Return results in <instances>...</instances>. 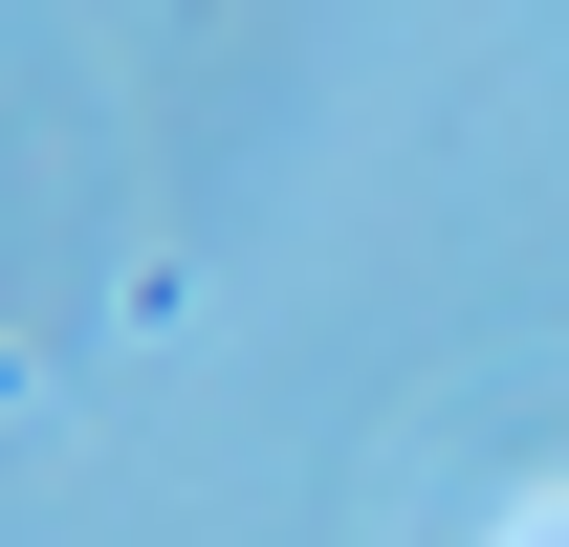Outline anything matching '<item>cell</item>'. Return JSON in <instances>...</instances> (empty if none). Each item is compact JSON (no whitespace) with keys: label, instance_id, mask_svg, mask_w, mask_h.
<instances>
[{"label":"cell","instance_id":"cell-1","mask_svg":"<svg viewBox=\"0 0 569 547\" xmlns=\"http://www.w3.org/2000/svg\"><path fill=\"white\" fill-rule=\"evenodd\" d=\"M503 547H569V504H503Z\"/></svg>","mask_w":569,"mask_h":547}]
</instances>
